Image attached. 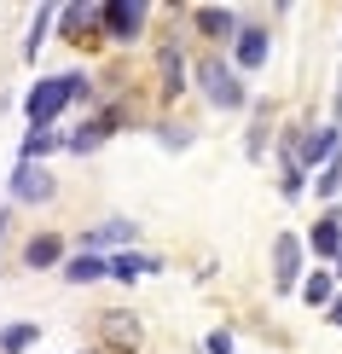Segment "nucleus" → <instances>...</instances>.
Here are the masks:
<instances>
[{
  "label": "nucleus",
  "mask_w": 342,
  "mask_h": 354,
  "mask_svg": "<svg viewBox=\"0 0 342 354\" xmlns=\"http://www.w3.org/2000/svg\"><path fill=\"white\" fill-rule=\"evenodd\" d=\"M157 93L162 99H180L186 93V58H180V47H174V41H162V47H157Z\"/></svg>",
  "instance_id": "nucleus-9"
},
{
  "label": "nucleus",
  "mask_w": 342,
  "mask_h": 354,
  "mask_svg": "<svg viewBox=\"0 0 342 354\" xmlns=\"http://www.w3.org/2000/svg\"><path fill=\"white\" fill-rule=\"evenodd\" d=\"M307 244H314L319 256H342V209H331V215H319V227L307 232Z\"/></svg>",
  "instance_id": "nucleus-12"
},
{
  "label": "nucleus",
  "mask_w": 342,
  "mask_h": 354,
  "mask_svg": "<svg viewBox=\"0 0 342 354\" xmlns=\"http://www.w3.org/2000/svg\"><path fill=\"white\" fill-rule=\"evenodd\" d=\"M325 314H331V326H342V297H331V308H325Z\"/></svg>",
  "instance_id": "nucleus-26"
},
{
  "label": "nucleus",
  "mask_w": 342,
  "mask_h": 354,
  "mask_svg": "<svg viewBox=\"0 0 342 354\" xmlns=\"http://www.w3.org/2000/svg\"><path fill=\"white\" fill-rule=\"evenodd\" d=\"M232 41H238V47H232L238 53V70H261L267 64V29H238Z\"/></svg>",
  "instance_id": "nucleus-11"
},
{
  "label": "nucleus",
  "mask_w": 342,
  "mask_h": 354,
  "mask_svg": "<svg viewBox=\"0 0 342 354\" xmlns=\"http://www.w3.org/2000/svg\"><path fill=\"white\" fill-rule=\"evenodd\" d=\"M336 116H342V93H336Z\"/></svg>",
  "instance_id": "nucleus-29"
},
{
  "label": "nucleus",
  "mask_w": 342,
  "mask_h": 354,
  "mask_svg": "<svg viewBox=\"0 0 342 354\" xmlns=\"http://www.w3.org/2000/svg\"><path fill=\"white\" fill-rule=\"evenodd\" d=\"M140 343H145L140 314H128V308L99 314V348H105V354H140Z\"/></svg>",
  "instance_id": "nucleus-2"
},
{
  "label": "nucleus",
  "mask_w": 342,
  "mask_h": 354,
  "mask_svg": "<svg viewBox=\"0 0 342 354\" xmlns=\"http://www.w3.org/2000/svg\"><path fill=\"white\" fill-rule=\"evenodd\" d=\"M296 273H302V239H296V232H278V244H273V285L296 290Z\"/></svg>",
  "instance_id": "nucleus-8"
},
{
  "label": "nucleus",
  "mask_w": 342,
  "mask_h": 354,
  "mask_svg": "<svg viewBox=\"0 0 342 354\" xmlns=\"http://www.w3.org/2000/svg\"><path fill=\"white\" fill-rule=\"evenodd\" d=\"M191 24H198L203 41H232L238 35V12L232 6H198V12H191Z\"/></svg>",
  "instance_id": "nucleus-10"
},
{
  "label": "nucleus",
  "mask_w": 342,
  "mask_h": 354,
  "mask_svg": "<svg viewBox=\"0 0 342 354\" xmlns=\"http://www.w3.org/2000/svg\"><path fill=\"white\" fill-rule=\"evenodd\" d=\"M99 24H105L111 41H133L145 29V6L140 0H111V6H99Z\"/></svg>",
  "instance_id": "nucleus-6"
},
{
  "label": "nucleus",
  "mask_w": 342,
  "mask_h": 354,
  "mask_svg": "<svg viewBox=\"0 0 342 354\" xmlns=\"http://www.w3.org/2000/svg\"><path fill=\"white\" fill-rule=\"evenodd\" d=\"M64 279H70V285H93V279H105V261H99V256H70L64 261Z\"/></svg>",
  "instance_id": "nucleus-17"
},
{
  "label": "nucleus",
  "mask_w": 342,
  "mask_h": 354,
  "mask_svg": "<svg viewBox=\"0 0 342 354\" xmlns=\"http://www.w3.org/2000/svg\"><path fill=\"white\" fill-rule=\"evenodd\" d=\"M203 354H232V337H227V331H209V343H203Z\"/></svg>",
  "instance_id": "nucleus-25"
},
{
  "label": "nucleus",
  "mask_w": 342,
  "mask_h": 354,
  "mask_svg": "<svg viewBox=\"0 0 342 354\" xmlns=\"http://www.w3.org/2000/svg\"><path fill=\"white\" fill-rule=\"evenodd\" d=\"M319 157H336V128H319V134H307L302 145H296V163H319Z\"/></svg>",
  "instance_id": "nucleus-16"
},
{
  "label": "nucleus",
  "mask_w": 342,
  "mask_h": 354,
  "mask_svg": "<svg viewBox=\"0 0 342 354\" xmlns=\"http://www.w3.org/2000/svg\"><path fill=\"white\" fill-rule=\"evenodd\" d=\"M53 18H58L53 6H41V12H35V24H29V41H23V58H35V53H41V41H47V29H53Z\"/></svg>",
  "instance_id": "nucleus-20"
},
{
  "label": "nucleus",
  "mask_w": 342,
  "mask_h": 354,
  "mask_svg": "<svg viewBox=\"0 0 342 354\" xmlns=\"http://www.w3.org/2000/svg\"><path fill=\"white\" fill-rule=\"evenodd\" d=\"M105 273H111V279H145V273H162V261H151V256H133V250H122V256H111V261H105Z\"/></svg>",
  "instance_id": "nucleus-14"
},
{
  "label": "nucleus",
  "mask_w": 342,
  "mask_h": 354,
  "mask_svg": "<svg viewBox=\"0 0 342 354\" xmlns=\"http://www.w3.org/2000/svg\"><path fill=\"white\" fill-rule=\"evenodd\" d=\"M336 186H342V157H331V163H325V174H319V198H336Z\"/></svg>",
  "instance_id": "nucleus-22"
},
{
  "label": "nucleus",
  "mask_w": 342,
  "mask_h": 354,
  "mask_svg": "<svg viewBox=\"0 0 342 354\" xmlns=\"http://www.w3.org/2000/svg\"><path fill=\"white\" fill-rule=\"evenodd\" d=\"M285 198H302V163L285 157Z\"/></svg>",
  "instance_id": "nucleus-24"
},
{
  "label": "nucleus",
  "mask_w": 342,
  "mask_h": 354,
  "mask_svg": "<svg viewBox=\"0 0 342 354\" xmlns=\"http://www.w3.org/2000/svg\"><path fill=\"white\" fill-rule=\"evenodd\" d=\"M58 256H64V239H58V232H35V239L23 244V268H53Z\"/></svg>",
  "instance_id": "nucleus-13"
},
{
  "label": "nucleus",
  "mask_w": 342,
  "mask_h": 354,
  "mask_svg": "<svg viewBox=\"0 0 342 354\" xmlns=\"http://www.w3.org/2000/svg\"><path fill=\"white\" fill-rule=\"evenodd\" d=\"M58 145H64V134H53V128H35V134L23 140V157H18V163H35V157L58 151Z\"/></svg>",
  "instance_id": "nucleus-19"
},
{
  "label": "nucleus",
  "mask_w": 342,
  "mask_h": 354,
  "mask_svg": "<svg viewBox=\"0 0 342 354\" xmlns=\"http://www.w3.org/2000/svg\"><path fill=\"white\" fill-rule=\"evenodd\" d=\"M302 297L314 302V308H331V297H336V285H331V273H314V279H307V285H302Z\"/></svg>",
  "instance_id": "nucleus-21"
},
{
  "label": "nucleus",
  "mask_w": 342,
  "mask_h": 354,
  "mask_svg": "<svg viewBox=\"0 0 342 354\" xmlns=\"http://www.w3.org/2000/svg\"><path fill=\"white\" fill-rule=\"evenodd\" d=\"M133 239H140V227H133V221H105V227L87 232V256H93V250H105V244H133Z\"/></svg>",
  "instance_id": "nucleus-15"
},
{
  "label": "nucleus",
  "mask_w": 342,
  "mask_h": 354,
  "mask_svg": "<svg viewBox=\"0 0 342 354\" xmlns=\"http://www.w3.org/2000/svg\"><path fill=\"white\" fill-rule=\"evenodd\" d=\"M198 87H203V99H209L215 111H238L244 105V87H238V76L220 64V58H203L198 64Z\"/></svg>",
  "instance_id": "nucleus-3"
},
{
  "label": "nucleus",
  "mask_w": 342,
  "mask_h": 354,
  "mask_svg": "<svg viewBox=\"0 0 342 354\" xmlns=\"http://www.w3.org/2000/svg\"><path fill=\"white\" fill-rule=\"evenodd\" d=\"M53 192L58 186H53V174L41 163H18V169H12V198H18V203H47Z\"/></svg>",
  "instance_id": "nucleus-7"
},
{
  "label": "nucleus",
  "mask_w": 342,
  "mask_h": 354,
  "mask_svg": "<svg viewBox=\"0 0 342 354\" xmlns=\"http://www.w3.org/2000/svg\"><path fill=\"white\" fill-rule=\"evenodd\" d=\"M35 343H41V326H6V331H0V354H23Z\"/></svg>",
  "instance_id": "nucleus-18"
},
{
  "label": "nucleus",
  "mask_w": 342,
  "mask_h": 354,
  "mask_svg": "<svg viewBox=\"0 0 342 354\" xmlns=\"http://www.w3.org/2000/svg\"><path fill=\"white\" fill-rule=\"evenodd\" d=\"M336 279H342V256H336Z\"/></svg>",
  "instance_id": "nucleus-28"
},
{
  "label": "nucleus",
  "mask_w": 342,
  "mask_h": 354,
  "mask_svg": "<svg viewBox=\"0 0 342 354\" xmlns=\"http://www.w3.org/2000/svg\"><path fill=\"white\" fill-rule=\"evenodd\" d=\"M0 232H6V209H0Z\"/></svg>",
  "instance_id": "nucleus-27"
},
{
  "label": "nucleus",
  "mask_w": 342,
  "mask_h": 354,
  "mask_svg": "<svg viewBox=\"0 0 342 354\" xmlns=\"http://www.w3.org/2000/svg\"><path fill=\"white\" fill-rule=\"evenodd\" d=\"M58 29H64V41H76V47H99L105 41V24H99V6H64L58 12Z\"/></svg>",
  "instance_id": "nucleus-5"
},
{
  "label": "nucleus",
  "mask_w": 342,
  "mask_h": 354,
  "mask_svg": "<svg viewBox=\"0 0 342 354\" xmlns=\"http://www.w3.org/2000/svg\"><path fill=\"white\" fill-rule=\"evenodd\" d=\"M157 140L169 145V151H186V145H191V128H174V122H169V128H157Z\"/></svg>",
  "instance_id": "nucleus-23"
},
{
  "label": "nucleus",
  "mask_w": 342,
  "mask_h": 354,
  "mask_svg": "<svg viewBox=\"0 0 342 354\" xmlns=\"http://www.w3.org/2000/svg\"><path fill=\"white\" fill-rule=\"evenodd\" d=\"M70 99H93V87H87V76H47L35 87V93H29V122L35 128H53V116L70 105Z\"/></svg>",
  "instance_id": "nucleus-1"
},
{
  "label": "nucleus",
  "mask_w": 342,
  "mask_h": 354,
  "mask_svg": "<svg viewBox=\"0 0 342 354\" xmlns=\"http://www.w3.org/2000/svg\"><path fill=\"white\" fill-rule=\"evenodd\" d=\"M122 122H128V116H122V105H105V111L93 116V122H82L76 134H64V145H70L76 157H87V151H99V145H105V140H111Z\"/></svg>",
  "instance_id": "nucleus-4"
}]
</instances>
